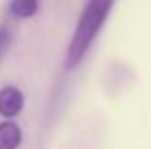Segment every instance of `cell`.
I'll list each match as a JSON object with an SVG mask.
<instances>
[{
	"label": "cell",
	"instance_id": "6da1fadb",
	"mask_svg": "<svg viewBox=\"0 0 151 149\" xmlns=\"http://www.w3.org/2000/svg\"><path fill=\"white\" fill-rule=\"evenodd\" d=\"M113 2L114 0H88L84 12L81 14V19L77 23L74 39L67 49L65 69H74L79 63V60L84 56V53L88 51L95 35L99 34L100 27L104 25Z\"/></svg>",
	"mask_w": 151,
	"mask_h": 149
},
{
	"label": "cell",
	"instance_id": "7a4b0ae2",
	"mask_svg": "<svg viewBox=\"0 0 151 149\" xmlns=\"http://www.w3.org/2000/svg\"><path fill=\"white\" fill-rule=\"evenodd\" d=\"M23 109V93L14 88L7 86L0 90V114L4 117H14Z\"/></svg>",
	"mask_w": 151,
	"mask_h": 149
},
{
	"label": "cell",
	"instance_id": "3957f363",
	"mask_svg": "<svg viewBox=\"0 0 151 149\" xmlns=\"http://www.w3.org/2000/svg\"><path fill=\"white\" fill-rule=\"evenodd\" d=\"M21 144V130L12 121L0 123V149H18Z\"/></svg>",
	"mask_w": 151,
	"mask_h": 149
},
{
	"label": "cell",
	"instance_id": "277c9868",
	"mask_svg": "<svg viewBox=\"0 0 151 149\" xmlns=\"http://www.w3.org/2000/svg\"><path fill=\"white\" fill-rule=\"evenodd\" d=\"M11 12L16 18H30L37 12V0H12L11 2Z\"/></svg>",
	"mask_w": 151,
	"mask_h": 149
},
{
	"label": "cell",
	"instance_id": "5b68a950",
	"mask_svg": "<svg viewBox=\"0 0 151 149\" xmlns=\"http://www.w3.org/2000/svg\"><path fill=\"white\" fill-rule=\"evenodd\" d=\"M5 42H7V28L0 27V53H2V47L5 46Z\"/></svg>",
	"mask_w": 151,
	"mask_h": 149
}]
</instances>
